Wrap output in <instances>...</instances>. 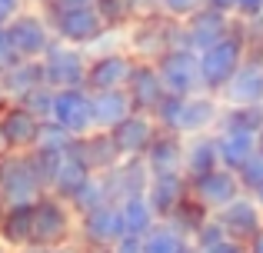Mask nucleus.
Segmentation results:
<instances>
[{
  "mask_svg": "<svg viewBox=\"0 0 263 253\" xmlns=\"http://www.w3.org/2000/svg\"><path fill=\"white\" fill-rule=\"evenodd\" d=\"M37 7L44 10V17L50 20L53 37L64 40V44L84 47V50H90V47L110 30V27L103 24V17L97 13L93 4H60V0H44V4H37Z\"/></svg>",
  "mask_w": 263,
  "mask_h": 253,
  "instance_id": "f257e3e1",
  "label": "nucleus"
},
{
  "mask_svg": "<svg viewBox=\"0 0 263 253\" xmlns=\"http://www.w3.org/2000/svg\"><path fill=\"white\" fill-rule=\"evenodd\" d=\"M180 44H183V20H174V17H167V13L137 17L123 27V47H127L137 60H150V64H154L170 47H180Z\"/></svg>",
  "mask_w": 263,
  "mask_h": 253,
  "instance_id": "f03ea898",
  "label": "nucleus"
},
{
  "mask_svg": "<svg viewBox=\"0 0 263 253\" xmlns=\"http://www.w3.org/2000/svg\"><path fill=\"white\" fill-rule=\"evenodd\" d=\"M247 60V40H243V20H233L230 33L220 37L217 44H210L206 50H200V80H203L206 93H220L227 87V80L233 77L240 64Z\"/></svg>",
  "mask_w": 263,
  "mask_h": 253,
  "instance_id": "7ed1b4c3",
  "label": "nucleus"
},
{
  "mask_svg": "<svg viewBox=\"0 0 263 253\" xmlns=\"http://www.w3.org/2000/svg\"><path fill=\"white\" fill-rule=\"evenodd\" d=\"M77 240V213L57 193H40L33 200V237L30 247H57Z\"/></svg>",
  "mask_w": 263,
  "mask_h": 253,
  "instance_id": "20e7f679",
  "label": "nucleus"
},
{
  "mask_svg": "<svg viewBox=\"0 0 263 253\" xmlns=\"http://www.w3.org/2000/svg\"><path fill=\"white\" fill-rule=\"evenodd\" d=\"M0 193L7 203H33L47 193L27 150H0Z\"/></svg>",
  "mask_w": 263,
  "mask_h": 253,
  "instance_id": "39448f33",
  "label": "nucleus"
},
{
  "mask_svg": "<svg viewBox=\"0 0 263 253\" xmlns=\"http://www.w3.org/2000/svg\"><path fill=\"white\" fill-rule=\"evenodd\" d=\"M87 64L90 53L84 47L64 44V40H53L47 47V53L40 57L44 67V80L53 90H67V87H87Z\"/></svg>",
  "mask_w": 263,
  "mask_h": 253,
  "instance_id": "423d86ee",
  "label": "nucleus"
},
{
  "mask_svg": "<svg viewBox=\"0 0 263 253\" xmlns=\"http://www.w3.org/2000/svg\"><path fill=\"white\" fill-rule=\"evenodd\" d=\"M7 33H10V44L17 50V57H44L47 47L53 44V30H50V20L44 17L37 4H27L7 20Z\"/></svg>",
  "mask_w": 263,
  "mask_h": 253,
  "instance_id": "0eeeda50",
  "label": "nucleus"
},
{
  "mask_svg": "<svg viewBox=\"0 0 263 253\" xmlns=\"http://www.w3.org/2000/svg\"><path fill=\"white\" fill-rule=\"evenodd\" d=\"M157 73H160L167 93H177V97H190V93L203 90V80H200V53L190 50V47H170L163 57L154 60Z\"/></svg>",
  "mask_w": 263,
  "mask_h": 253,
  "instance_id": "6e6552de",
  "label": "nucleus"
},
{
  "mask_svg": "<svg viewBox=\"0 0 263 253\" xmlns=\"http://www.w3.org/2000/svg\"><path fill=\"white\" fill-rule=\"evenodd\" d=\"M134 67H137V57L127 50V47H114V50L90 53L87 90H120V87H127Z\"/></svg>",
  "mask_w": 263,
  "mask_h": 253,
  "instance_id": "1a4fd4ad",
  "label": "nucleus"
},
{
  "mask_svg": "<svg viewBox=\"0 0 263 253\" xmlns=\"http://www.w3.org/2000/svg\"><path fill=\"white\" fill-rule=\"evenodd\" d=\"M123 237V220L117 203H100L97 210L77 217V243L80 247H114Z\"/></svg>",
  "mask_w": 263,
  "mask_h": 253,
  "instance_id": "9d476101",
  "label": "nucleus"
},
{
  "mask_svg": "<svg viewBox=\"0 0 263 253\" xmlns=\"http://www.w3.org/2000/svg\"><path fill=\"white\" fill-rule=\"evenodd\" d=\"M220 113H223V100H220L217 93H206V90L190 93V97L180 100V113H177L174 133H180V137H193V133L217 130Z\"/></svg>",
  "mask_w": 263,
  "mask_h": 253,
  "instance_id": "9b49d317",
  "label": "nucleus"
},
{
  "mask_svg": "<svg viewBox=\"0 0 263 253\" xmlns=\"http://www.w3.org/2000/svg\"><path fill=\"white\" fill-rule=\"evenodd\" d=\"M53 120L67 127L73 137H84L93 130V97L87 87H67L53 93Z\"/></svg>",
  "mask_w": 263,
  "mask_h": 253,
  "instance_id": "f8f14e48",
  "label": "nucleus"
},
{
  "mask_svg": "<svg viewBox=\"0 0 263 253\" xmlns=\"http://www.w3.org/2000/svg\"><path fill=\"white\" fill-rule=\"evenodd\" d=\"M213 217H217V223L227 230V237H233L237 243H250V237L260 230L263 223V210L260 203L253 200V193H240L237 200H230L227 207L213 210Z\"/></svg>",
  "mask_w": 263,
  "mask_h": 253,
  "instance_id": "ddd939ff",
  "label": "nucleus"
},
{
  "mask_svg": "<svg viewBox=\"0 0 263 253\" xmlns=\"http://www.w3.org/2000/svg\"><path fill=\"white\" fill-rule=\"evenodd\" d=\"M233 20L237 17L217 10V7H200L197 13H190V17L183 20V44L190 47V50H197V53L206 50L210 44H217L220 37L230 33Z\"/></svg>",
  "mask_w": 263,
  "mask_h": 253,
  "instance_id": "4468645a",
  "label": "nucleus"
},
{
  "mask_svg": "<svg viewBox=\"0 0 263 253\" xmlns=\"http://www.w3.org/2000/svg\"><path fill=\"white\" fill-rule=\"evenodd\" d=\"M40 133V117H33L24 104L10 100L0 110V147L4 150H33Z\"/></svg>",
  "mask_w": 263,
  "mask_h": 253,
  "instance_id": "2eb2a0df",
  "label": "nucleus"
},
{
  "mask_svg": "<svg viewBox=\"0 0 263 253\" xmlns=\"http://www.w3.org/2000/svg\"><path fill=\"white\" fill-rule=\"evenodd\" d=\"M190 193H193V200H200L213 213V210L227 207L230 200H237V197L243 193V187H240L237 170L217 167V170H210V173H203L200 180H193L190 183Z\"/></svg>",
  "mask_w": 263,
  "mask_h": 253,
  "instance_id": "dca6fc26",
  "label": "nucleus"
},
{
  "mask_svg": "<svg viewBox=\"0 0 263 253\" xmlns=\"http://www.w3.org/2000/svg\"><path fill=\"white\" fill-rule=\"evenodd\" d=\"M157 133H160V127H157L154 113H143V110H130L120 124L110 130V137H114L117 150L123 157H143Z\"/></svg>",
  "mask_w": 263,
  "mask_h": 253,
  "instance_id": "f3484780",
  "label": "nucleus"
},
{
  "mask_svg": "<svg viewBox=\"0 0 263 253\" xmlns=\"http://www.w3.org/2000/svg\"><path fill=\"white\" fill-rule=\"evenodd\" d=\"M190 197V180L183 177V170H167V173H150L147 183V200L154 207L157 220H167L180 203Z\"/></svg>",
  "mask_w": 263,
  "mask_h": 253,
  "instance_id": "a211bd4d",
  "label": "nucleus"
},
{
  "mask_svg": "<svg viewBox=\"0 0 263 253\" xmlns=\"http://www.w3.org/2000/svg\"><path fill=\"white\" fill-rule=\"evenodd\" d=\"M107 180V193H110V203H120L127 197H137V193H147V183H150V167L143 157H123L114 170L103 173Z\"/></svg>",
  "mask_w": 263,
  "mask_h": 253,
  "instance_id": "6ab92c4d",
  "label": "nucleus"
},
{
  "mask_svg": "<svg viewBox=\"0 0 263 253\" xmlns=\"http://www.w3.org/2000/svg\"><path fill=\"white\" fill-rule=\"evenodd\" d=\"M123 90H127L134 110H143V113H154L157 104L167 97V87H163L160 73H157V64H150V60H137V67H134V73H130Z\"/></svg>",
  "mask_w": 263,
  "mask_h": 253,
  "instance_id": "aec40b11",
  "label": "nucleus"
},
{
  "mask_svg": "<svg viewBox=\"0 0 263 253\" xmlns=\"http://www.w3.org/2000/svg\"><path fill=\"white\" fill-rule=\"evenodd\" d=\"M217 97L223 104H263V60L247 57Z\"/></svg>",
  "mask_w": 263,
  "mask_h": 253,
  "instance_id": "412c9836",
  "label": "nucleus"
},
{
  "mask_svg": "<svg viewBox=\"0 0 263 253\" xmlns=\"http://www.w3.org/2000/svg\"><path fill=\"white\" fill-rule=\"evenodd\" d=\"M70 150L87 163L90 170H93V173H107V170H114L117 163L123 160V153L117 150L110 130H90V133H84V137L73 140Z\"/></svg>",
  "mask_w": 263,
  "mask_h": 253,
  "instance_id": "4be33fe9",
  "label": "nucleus"
},
{
  "mask_svg": "<svg viewBox=\"0 0 263 253\" xmlns=\"http://www.w3.org/2000/svg\"><path fill=\"white\" fill-rule=\"evenodd\" d=\"M223 167L220 163V147H217V133L206 130V133H193L186 137V147H183V177L186 180H200L203 173Z\"/></svg>",
  "mask_w": 263,
  "mask_h": 253,
  "instance_id": "5701e85b",
  "label": "nucleus"
},
{
  "mask_svg": "<svg viewBox=\"0 0 263 253\" xmlns=\"http://www.w3.org/2000/svg\"><path fill=\"white\" fill-rule=\"evenodd\" d=\"M213 133H217V147H220V163L230 167V170H240L247 160H250L253 150L260 147V133H253V130L220 124Z\"/></svg>",
  "mask_w": 263,
  "mask_h": 253,
  "instance_id": "b1692460",
  "label": "nucleus"
},
{
  "mask_svg": "<svg viewBox=\"0 0 263 253\" xmlns=\"http://www.w3.org/2000/svg\"><path fill=\"white\" fill-rule=\"evenodd\" d=\"M183 147H186V137L174 133V130H160V133L154 137V143L147 147V153H143L150 173L183 170Z\"/></svg>",
  "mask_w": 263,
  "mask_h": 253,
  "instance_id": "393cba45",
  "label": "nucleus"
},
{
  "mask_svg": "<svg viewBox=\"0 0 263 253\" xmlns=\"http://www.w3.org/2000/svg\"><path fill=\"white\" fill-rule=\"evenodd\" d=\"M33 237V203H7L0 217V243L7 250L30 247Z\"/></svg>",
  "mask_w": 263,
  "mask_h": 253,
  "instance_id": "a878e982",
  "label": "nucleus"
},
{
  "mask_svg": "<svg viewBox=\"0 0 263 253\" xmlns=\"http://www.w3.org/2000/svg\"><path fill=\"white\" fill-rule=\"evenodd\" d=\"M37 84H47L44 80V67H40L37 57H20L17 64H10L4 73H0V93H4L7 100H20Z\"/></svg>",
  "mask_w": 263,
  "mask_h": 253,
  "instance_id": "bb28decb",
  "label": "nucleus"
},
{
  "mask_svg": "<svg viewBox=\"0 0 263 253\" xmlns=\"http://www.w3.org/2000/svg\"><path fill=\"white\" fill-rule=\"evenodd\" d=\"M90 97H93V130H114L134 110L123 87L120 90H90Z\"/></svg>",
  "mask_w": 263,
  "mask_h": 253,
  "instance_id": "cd10ccee",
  "label": "nucleus"
},
{
  "mask_svg": "<svg viewBox=\"0 0 263 253\" xmlns=\"http://www.w3.org/2000/svg\"><path fill=\"white\" fill-rule=\"evenodd\" d=\"M190 243H193L197 253H247L243 243H237L233 237H227V230L217 223L213 213L197 227V233L190 237Z\"/></svg>",
  "mask_w": 263,
  "mask_h": 253,
  "instance_id": "c85d7f7f",
  "label": "nucleus"
},
{
  "mask_svg": "<svg viewBox=\"0 0 263 253\" xmlns=\"http://www.w3.org/2000/svg\"><path fill=\"white\" fill-rule=\"evenodd\" d=\"M90 173H93V170H90L73 150H67V153L60 157V167H57V173H53V183H50L47 193H57V197H64V200H70Z\"/></svg>",
  "mask_w": 263,
  "mask_h": 253,
  "instance_id": "c756f323",
  "label": "nucleus"
},
{
  "mask_svg": "<svg viewBox=\"0 0 263 253\" xmlns=\"http://www.w3.org/2000/svg\"><path fill=\"white\" fill-rule=\"evenodd\" d=\"M140 240H143V253H183L190 247V237L180 233L170 220H157Z\"/></svg>",
  "mask_w": 263,
  "mask_h": 253,
  "instance_id": "7c9ffc66",
  "label": "nucleus"
},
{
  "mask_svg": "<svg viewBox=\"0 0 263 253\" xmlns=\"http://www.w3.org/2000/svg\"><path fill=\"white\" fill-rule=\"evenodd\" d=\"M120 207V220H123V233H134V237H143L150 227L157 223V213L150 207L147 193H137V197H127V200L117 203Z\"/></svg>",
  "mask_w": 263,
  "mask_h": 253,
  "instance_id": "2f4dec72",
  "label": "nucleus"
},
{
  "mask_svg": "<svg viewBox=\"0 0 263 253\" xmlns=\"http://www.w3.org/2000/svg\"><path fill=\"white\" fill-rule=\"evenodd\" d=\"M73 207V213H87V210H97L100 203H110V193H107V180H103V173H90L84 183H80V190L67 200Z\"/></svg>",
  "mask_w": 263,
  "mask_h": 253,
  "instance_id": "473e14b6",
  "label": "nucleus"
},
{
  "mask_svg": "<svg viewBox=\"0 0 263 253\" xmlns=\"http://www.w3.org/2000/svg\"><path fill=\"white\" fill-rule=\"evenodd\" d=\"M206 217H210V210H206L200 200H193V193H190V197H186V200H183V203H180V207L174 210V213L167 217V220L174 223V227L180 230V233L193 237V233H197V227L206 220Z\"/></svg>",
  "mask_w": 263,
  "mask_h": 253,
  "instance_id": "72a5a7b5",
  "label": "nucleus"
},
{
  "mask_svg": "<svg viewBox=\"0 0 263 253\" xmlns=\"http://www.w3.org/2000/svg\"><path fill=\"white\" fill-rule=\"evenodd\" d=\"M73 140H77V137L50 117V120H40V133H37V143H33V147L37 150H53V153H67V150L73 147Z\"/></svg>",
  "mask_w": 263,
  "mask_h": 253,
  "instance_id": "f704fd0d",
  "label": "nucleus"
},
{
  "mask_svg": "<svg viewBox=\"0 0 263 253\" xmlns=\"http://www.w3.org/2000/svg\"><path fill=\"white\" fill-rule=\"evenodd\" d=\"M93 7L103 17V24L114 27V30H123L134 20V4L130 0H93Z\"/></svg>",
  "mask_w": 263,
  "mask_h": 253,
  "instance_id": "c9c22d12",
  "label": "nucleus"
},
{
  "mask_svg": "<svg viewBox=\"0 0 263 253\" xmlns=\"http://www.w3.org/2000/svg\"><path fill=\"white\" fill-rule=\"evenodd\" d=\"M53 87L50 84H37L33 90H27L24 97L17 100V104H24L27 110L33 113V117H40V120H50V113H53Z\"/></svg>",
  "mask_w": 263,
  "mask_h": 253,
  "instance_id": "e433bc0d",
  "label": "nucleus"
},
{
  "mask_svg": "<svg viewBox=\"0 0 263 253\" xmlns=\"http://www.w3.org/2000/svg\"><path fill=\"white\" fill-rule=\"evenodd\" d=\"M237 177H240V187H243V193H253V190L263 183V140H260V147L250 153V160H247L243 167L237 170Z\"/></svg>",
  "mask_w": 263,
  "mask_h": 253,
  "instance_id": "4c0bfd02",
  "label": "nucleus"
},
{
  "mask_svg": "<svg viewBox=\"0 0 263 253\" xmlns=\"http://www.w3.org/2000/svg\"><path fill=\"white\" fill-rule=\"evenodd\" d=\"M243 40H247V57L263 60V13L243 20Z\"/></svg>",
  "mask_w": 263,
  "mask_h": 253,
  "instance_id": "58836bf2",
  "label": "nucleus"
},
{
  "mask_svg": "<svg viewBox=\"0 0 263 253\" xmlns=\"http://www.w3.org/2000/svg\"><path fill=\"white\" fill-rule=\"evenodd\" d=\"M200 7H206V0H163V13L174 20H186L190 13H197Z\"/></svg>",
  "mask_w": 263,
  "mask_h": 253,
  "instance_id": "ea45409f",
  "label": "nucleus"
},
{
  "mask_svg": "<svg viewBox=\"0 0 263 253\" xmlns=\"http://www.w3.org/2000/svg\"><path fill=\"white\" fill-rule=\"evenodd\" d=\"M17 50H13V44H10V33H7V24H0V73L7 70L10 64H17Z\"/></svg>",
  "mask_w": 263,
  "mask_h": 253,
  "instance_id": "a19ab883",
  "label": "nucleus"
},
{
  "mask_svg": "<svg viewBox=\"0 0 263 253\" xmlns=\"http://www.w3.org/2000/svg\"><path fill=\"white\" fill-rule=\"evenodd\" d=\"M110 253H143V240H140V237H134V233H123L120 240L110 247Z\"/></svg>",
  "mask_w": 263,
  "mask_h": 253,
  "instance_id": "79ce46f5",
  "label": "nucleus"
},
{
  "mask_svg": "<svg viewBox=\"0 0 263 253\" xmlns=\"http://www.w3.org/2000/svg\"><path fill=\"white\" fill-rule=\"evenodd\" d=\"M134 4V20L137 17H154V13H163V0H130Z\"/></svg>",
  "mask_w": 263,
  "mask_h": 253,
  "instance_id": "37998d69",
  "label": "nucleus"
},
{
  "mask_svg": "<svg viewBox=\"0 0 263 253\" xmlns=\"http://www.w3.org/2000/svg\"><path fill=\"white\" fill-rule=\"evenodd\" d=\"M263 13V0H237V17L240 20H250Z\"/></svg>",
  "mask_w": 263,
  "mask_h": 253,
  "instance_id": "c03bdc74",
  "label": "nucleus"
},
{
  "mask_svg": "<svg viewBox=\"0 0 263 253\" xmlns=\"http://www.w3.org/2000/svg\"><path fill=\"white\" fill-rule=\"evenodd\" d=\"M37 253H80V243L70 240V243H57V247H37Z\"/></svg>",
  "mask_w": 263,
  "mask_h": 253,
  "instance_id": "a18cd8bd",
  "label": "nucleus"
},
{
  "mask_svg": "<svg viewBox=\"0 0 263 253\" xmlns=\"http://www.w3.org/2000/svg\"><path fill=\"white\" fill-rule=\"evenodd\" d=\"M206 7H217V10L230 13V17H237V0H206Z\"/></svg>",
  "mask_w": 263,
  "mask_h": 253,
  "instance_id": "49530a36",
  "label": "nucleus"
},
{
  "mask_svg": "<svg viewBox=\"0 0 263 253\" xmlns=\"http://www.w3.org/2000/svg\"><path fill=\"white\" fill-rule=\"evenodd\" d=\"M247 253H263V223H260V230L250 237V243H247Z\"/></svg>",
  "mask_w": 263,
  "mask_h": 253,
  "instance_id": "de8ad7c7",
  "label": "nucleus"
},
{
  "mask_svg": "<svg viewBox=\"0 0 263 253\" xmlns=\"http://www.w3.org/2000/svg\"><path fill=\"white\" fill-rule=\"evenodd\" d=\"M20 7H27V0H0V10H4L7 17H13Z\"/></svg>",
  "mask_w": 263,
  "mask_h": 253,
  "instance_id": "09e8293b",
  "label": "nucleus"
},
{
  "mask_svg": "<svg viewBox=\"0 0 263 253\" xmlns=\"http://www.w3.org/2000/svg\"><path fill=\"white\" fill-rule=\"evenodd\" d=\"M80 253H110L107 247H80Z\"/></svg>",
  "mask_w": 263,
  "mask_h": 253,
  "instance_id": "8fccbe9b",
  "label": "nucleus"
},
{
  "mask_svg": "<svg viewBox=\"0 0 263 253\" xmlns=\"http://www.w3.org/2000/svg\"><path fill=\"white\" fill-rule=\"evenodd\" d=\"M253 200H257V203H260V210H263V183H260L257 190H253Z\"/></svg>",
  "mask_w": 263,
  "mask_h": 253,
  "instance_id": "3c124183",
  "label": "nucleus"
},
{
  "mask_svg": "<svg viewBox=\"0 0 263 253\" xmlns=\"http://www.w3.org/2000/svg\"><path fill=\"white\" fill-rule=\"evenodd\" d=\"M4 210H7V197L0 193V217H4Z\"/></svg>",
  "mask_w": 263,
  "mask_h": 253,
  "instance_id": "603ef678",
  "label": "nucleus"
},
{
  "mask_svg": "<svg viewBox=\"0 0 263 253\" xmlns=\"http://www.w3.org/2000/svg\"><path fill=\"white\" fill-rule=\"evenodd\" d=\"M60 4H93V0H60Z\"/></svg>",
  "mask_w": 263,
  "mask_h": 253,
  "instance_id": "864d4df0",
  "label": "nucleus"
},
{
  "mask_svg": "<svg viewBox=\"0 0 263 253\" xmlns=\"http://www.w3.org/2000/svg\"><path fill=\"white\" fill-rule=\"evenodd\" d=\"M7 104H10V100H7V97H4V93H0V110H4V107H7Z\"/></svg>",
  "mask_w": 263,
  "mask_h": 253,
  "instance_id": "5fc2aeb1",
  "label": "nucleus"
},
{
  "mask_svg": "<svg viewBox=\"0 0 263 253\" xmlns=\"http://www.w3.org/2000/svg\"><path fill=\"white\" fill-rule=\"evenodd\" d=\"M183 253H197V250H193V243H190V247H186V250H183Z\"/></svg>",
  "mask_w": 263,
  "mask_h": 253,
  "instance_id": "6e6d98bb",
  "label": "nucleus"
},
{
  "mask_svg": "<svg viewBox=\"0 0 263 253\" xmlns=\"http://www.w3.org/2000/svg\"><path fill=\"white\" fill-rule=\"evenodd\" d=\"M0 253H10V250H7V247H4V243H0Z\"/></svg>",
  "mask_w": 263,
  "mask_h": 253,
  "instance_id": "4d7b16f0",
  "label": "nucleus"
},
{
  "mask_svg": "<svg viewBox=\"0 0 263 253\" xmlns=\"http://www.w3.org/2000/svg\"><path fill=\"white\" fill-rule=\"evenodd\" d=\"M27 4H44V0H27Z\"/></svg>",
  "mask_w": 263,
  "mask_h": 253,
  "instance_id": "13d9d810",
  "label": "nucleus"
},
{
  "mask_svg": "<svg viewBox=\"0 0 263 253\" xmlns=\"http://www.w3.org/2000/svg\"><path fill=\"white\" fill-rule=\"evenodd\" d=\"M260 140H263V130H260Z\"/></svg>",
  "mask_w": 263,
  "mask_h": 253,
  "instance_id": "bf43d9fd",
  "label": "nucleus"
},
{
  "mask_svg": "<svg viewBox=\"0 0 263 253\" xmlns=\"http://www.w3.org/2000/svg\"><path fill=\"white\" fill-rule=\"evenodd\" d=\"M0 150H4V147H0Z\"/></svg>",
  "mask_w": 263,
  "mask_h": 253,
  "instance_id": "052dcab7",
  "label": "nucleus"
}]
</instances>
